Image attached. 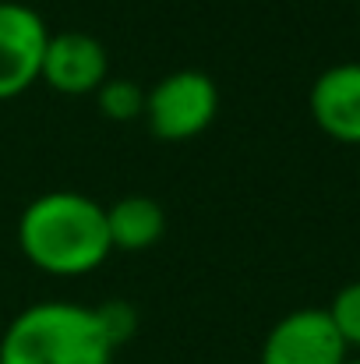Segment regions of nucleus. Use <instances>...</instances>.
I'll list each match as a JSON object with an SVG mask.
<instances>
[{"instance_id": "f03ea898", "label": "nucleus", "mask_w": 360, "mask_h": 364, "mask_svg": "<svg viewBox=\"0 0 360 364\" xmlns=\"http://www.w3.org/2000/svg\"><path fill=\"white\" fill-rule=\"evenodd\" d=\"M114 350L96 308L75 301L28 304L0 336V364H110Z\"/></svg>"}, {"instance_id": "39448f33", "label": "nucleus", "mask_w": 360, "mask_h": 364, "mask_svg": "<svg viewBox=\"0 0 360 364\" xmlns=\"http://www.w3.org/2000/svg\"><path fill=\"white\" fill-rule=\"evenodd\" d=\"M347 358L350 350L325 308L283 315L261 343V364H347Z\"/></svg>"}, {"instance_id": "f257e3e1", "label": "nucleus", "mask_w": 360, "mask_h": 364, "mask_svg": "<svg viewBox=\"0 0 360 364\" xmlns=\"http://www.w3.org/2000/svg\"><path fill=\"white\" fill-rule=\"evenodd\" d=\"M18 247L28 265L46 276H89L114 251L107 230V205L82 191L36 195L18 216Z\"/></svg>"}, {"instance_id": "6e6552de", "label": "nucleus", "mask_w": 360, "mask_h": 364, "mask_svg": "<svg viewBox=\"0 0 360 364\" xmlns=\"http://www.w3.org/2000/svg\"><path fill=\"white\" fill-rule=\"evenodd\" d=\"M107 230L120 251H148L166 234V213L148 195H124L107 209Z\"/></svg>"}, {"instance_id": "9d476101", "label": "nucleus", "mask_w": 360, "mask_h": 364, "mask_svg": "<svg viewBox=\"0 0 360 364\" xmlns=\"http://www.w3.org/2000/svg\"><path fill=\"white\" fill-rule=\"evenodd\" d=\"M332 326L339 329L347 350H360V279L339 287V294L332 297V304L325 308Z\"/></svg>"}, {"instance_id": "7ed1b4c3", "label": "nucleus", "mask_w": 360, "mask_h": 364, "mask_svg": "<svg viewBox=\"0 0 360 364\" xmlns=\"http://www.w3.org/2000/svg\"><path fill=\"white\" fill-rule=\"evenodd\" d=\"M219 114V89L205 71L180 68L145 89V124L159 141H191Z\"/></svg>"}, {"instance_id": "9b49d317", "label": "nucleus", "mask_w": 360, "mask_h": 364, "mask_svg": "<svg viewBox=\"0 0 360 364\" xmlns=\"http://www.w3.org/2000/svg\"><path fill=\"white\" fill-rule=\"evenodd\" d=\"M96 315H99V322H103V329H107V336H110L114 347L127 343V340L134 336V329H138V311H134V304H127V301L96 304Z\"/></svg>"}, {"instance_id": "20e7f679", "label": "nucleus", "mask_w": 360, "mask_h": 364, "mask_svg": "<svg viewBox=\"0 0 360 364\" xmlns=\"http://www.w3.org/2000/svg\"><path fill=\"white\" fill-rule=\"evenodd\" d=\"M50 28L21 0H0V103L25 96L43 75Z\"/></svg>"}, {"instance_id": "0eeeda50", "label": "nucleus", "mask_w": 360, "mask_h": 364, "mask_svg": "<svg viewBox=\"0 0 360 364\" xmlns=\"http://www.w3.org/2000/svg\"><path fill=\"white\" fill-rule=\"evenodd\" d=\"M315 124L343 145H360V60L325 68L307 96Z\"/></svg>"}, {"instance_id": "1a4fd4ad", "label": "nucleus", "mask_w": 360, "mask_h": 364, "mask_svg": "<svg viewBox=\"0 0 360 364\" xmlns=\"http://www.w3.org/2000/svg\"><path fill=\"white\" fill-rule=\"evenodd\" d=\"M96 107L107 121L114 124H131L145 114V89L131 78H107L99 89H96Z\"/></svg>"}, {"instance_id": "f8f14e48", "label": "nucleus", "mask_w": 360, "mask_h": 364, "mask_svg": "<svg viewBox=\"0 0 360 364\" xmlns=\"http://www.w3.org/2000/svg\"><path fill=\"white\" fill-rule=\"evenodd\" d=\"M347 364H360V358H347Z\"/></svg>"}, {"instance_id": "423d86ee", "label": "nucleus", "mask_w": 360, "mask_h": 364, "mask_svg": "<svg viewBox=\"0 0 360 364\" xmlns=\"http://www.w3.org/2000/svg\"><path fill=\"white\" fill-rule=\"evenodd\" d=\"M107 78H110V50L103 46V39L78 28L50 32L39 82H46L60 96H96V89Z\"/></svg>"}]
</instances>
